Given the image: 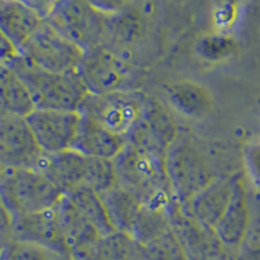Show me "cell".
<instances>
[{"instance_id": "obj_1", "label": "cell", "mask_w": 260, "mask_h": 260, "mask_svg": "<svg viewBox=\"0 0 260 260\" xmlns=\"http://www.w3.org/2000/svg\"><path fill=\"white\" fill-rule=\"evenodd\" d=\"M113 164L117 185L142 204L167 210L177 206L167 175L166 152L127 142Z\"/></svg>"}, {"instance_id": "obj_2", "label": "cell", "mask_w": 260, "mask_h": 260, "mask_svg": "<svg viewBox=\"0 0 260 260\" xmlns=\"http://www.w3.org/2000/svg\"><path fill=\"white\" fill-rule=\"evenodd\" d=\"M8 65L26 86L37 110L78 112L89 94L77 71H46L27 61L21 53Z\"/></svg>"}, {"instance_id": "obj_3", "label": "cell", "mask_w": 260, "mask_h": 260, "mask_svg": "<svg viewBox=\"0 0 260 260\" xmlns=\"http://www.w3.org/2000/svg\"><path fill=\"white\" fill-rule=\"evenodd\" d=\"M37 169L43 172L62 194L83 187L101 194L117 183L112 160L86 156L74 150L45 154Z\"/></svg>"}, {"instance_id": "obj_4", "label": "cell", "mask_w": 260, "mask_h": 260, "mask_svg": "<svg viewBox=\"0 0 260 260\" xmlns=\"http://www.w3.org/2000/svg\"><path fill=\"white\" fill-rule=\"evenodd\" d=\"M62 195L37 168H4L0 173V201L12 219L55 207Z\"/></svg>"}, {"instance_id": "obj_5", "label": "cell", "mask_w": 260, "mask_h": 260, "mask_svg": "<svg viewBox=\"0 0 260 260\" xmlns=\"http://www.w3.org/2000/svg\"><path fill=\"white\" fill-rule=\"evenodd\" d=\"M46 21L83 51L111 43L112 15L102 12L87 0H61Z\"/></svg>"}, {"instance_id": "obj_6", "label": "cell", "mask_w": 260, "mask_h": 260, "mask_svg": "<svg viewBox=\"0 0 260 260\" xmlns=\"http://www.w3.org/2000/svg\"><path fill=\"white\" fill-rule=\"evenodd\" d=\"M167 175L178 206L191 201L215 178L206 159L190 141L178 137L166 152Z\"/></svg>"}, {"instance_id": "obj_7", "label": "cell", "mask_w": 260, "mask_h": 260, "mask_svg": "<svg viewBox=\"0 0 260 260\" xmlns=\"http://www.w3.org/2000/svg\"><path fill=\"white\" fill-rule=\"evenodd\" d=\"M146 99L147 96L132 90L87 94L78 112L127 139L142 118Z\"/></svg>"}, {"instance_id": "obj_8", "label": "cell", "mask_w": 260, "mask_h": 260, "mask_svg": "<svg viewBox=\"0 0 260 260\" xmlns=\"http://www.w3.org/2000/svg\"><path fill=\"white\" fill-rule=\"evenodd\" d=\"M83 52L46 20L20 48L21 56L27 61L51 72L77 71Z\"/></svg>"}, {"instance_id": "obj_9", "label": "cell", "mask_w": 260, "mask_h": 260, "mask_svg": "<svg viewBox=\"0 0 260 260\" xmlns=\"http://www.w3.org/2000/svg\"><path fill=\"white\" fill-rule=\"evenodd\" d=\"M77 73L89 94L127 90L130 81V65L111 47H98L85 51Z\"/></svg>"}, {"instance_id": "obj_10", "label": "cell", "mask_w": 260, "mask_h": 260, "mask_svg": "<svg viewBox=\"0 0 260 260\" xmlns=\"http://www.w3.org/2000/svg\"><path fill=\"white\" fill-rule=\"evenodd\" d=\"M171 226L187 260H229L228 247L215 229L182 212L178 204L172 212Z\"/></svg>"}, {"instance_id": "obj_11", "label": "cell", "mask_w": 260, "mask_h": 260, "mask_svg": "<svg viewBox=\"0 0 260 260\" xmlns=\"http://www.w3.org/2000/svg\"><path fill=\"white\" fill-rule=\"evenodd\" d=\"M26 121L45 154H59L71 150L77 136L81 115L76 111L34 110Z\"/></svg>"}, {"instance_id": "obj_12", "label": "cell", "mask_w": 260, "mask_h": 260, "mask_svg": "<svg viewBox=\"0 0 260 260\" xmlns=\"http://www.w3.org/2000/svg\"><path fill=\"white\" fill-rule=\"evenodd\" d=\"M43 155L26 118L0 120V164L4 168H38Z\"/></svg>"}, {"instance_id": "obj_13", "label": "cell", "mask_w": 260, "mask_h": 260, "mask_svg": "<svg viewBox=\"0 0 260 260\" xmlns=\"http://www.w3.org/2000/svg\"><path fill=\"white\" fill-rule=\"evenodd\" d=\"M57 208L69 254L78 260H90L98 243L104 236L96 225L72 203L67 195H62L57 203Z\"/></svg>"}, {"instance_id": "obj_14", "label": "cell", "mask_w": 260, "mask_h": 260, "mask_svg": "<svg viewBox=\"0 0 260 260\" xmlns=\"http://www.w3.org/2000/svg\"><path fill=\"white\" fill-rule=\"evenodd\" d=\"M13 240L43 246L69 254L60 224L59 208L55 207L12 219Z\"/></svg>"}, {"instance_id": "obj_15", "label": "cell", "mask_w": 260, "mask_h": 260, "mask_svg": "<svg viewBox=\"0 0 260 260\" xmlns=\"http://www.w3.org/2000/svg\"><path fill=\"white\" fill-rule=\"evenodd\" d=\"M178 138L175 120L156 99L147 98L141 121L127 137V142L167 152Z\"/></svg>"}, {"instance_id": "obj_16", "label": "cell", "mask_w": 260, "mask_h": 260, "mask_svg": "<svg viewBox=\"0 0 260 260\" xmlns=\"http://www.w3.org/2000/svg\"><path fill=\"white\" fill-rule=\"evenodd\" d=\"M126 143L127 139L125 137L118 136L91 118L81 115L77 136L71 150L86 156L113 161L124 150Z\"/></svg>"}, {"instance_id": "obj_17", "label": "cell", "mask_w": 260, "mask_h": 260, "mask_svg": "<svg viewBox=\"0 0 260 260\" xmlns=\"http://www.w3.org/2000/svg\"><path fill=\"white\" fill-rule=\"evenodd\" d=\"M250 222L247 192L242 176H234L232 198L221 219L215 225V232L228 248L238 247L245 240Z\"/></svg>"}, {"instance_id": "obj_18", "label": "cell", "mask_w": 260, "mask_h": 260, "mask_svg": "<svg viewBox=\"0 0 260 260\" xmlns=\"http://www.w3.org/2000/svg\"><path fill=\"white\" fill-rule=\"evenodd\" d=\"M234 187V177L213 180L207 187L195 195L186 204L180 206L181 211L198 221L215 228L226 210Z\"/></svg>"}, {"instance_id": "obj_19", "label": "cell", "mask_w": 260, "mask_h": 260, "mask_svg": "<svg viewBox=\"0 0 260 260\" xmlns=\"http://www.w3.org/2000/svg\"><path fill=\"white\" fill-rule=\"evenodd\" d=\"M45 22L38 13L18 0H0V30L18 48Z\"/></svg>"}, {"instance_id": "obj_20", "label": "cell", "mask_w": 260, "mask_h": 260, "mask_svg": "<svg viewBox=\"0 0 260 260\" xmlns=\"http://www.w3.org/2000/svg\"><path fill=\"white\" fill-rule=\"evenodd\" d=\"M99 197L113 228L130 236L142 208V202L117 183L101 192Z\"/></svg>"}, {"instance_id": "obj_21", "label": "cell", "mask_w": 260, "mask_h": 260, "mask_svg": "<svg viewBox=\"0 0 260 260\" xmlns=\"http://www.w3.org/2000/svg\"><path fill=\"white\" fill-rule=\"evenodd\" d=\"M36 110L26 86L8 64L0 65V120L8 116L26 117Z\"/></svg>"}, {"instance_id": "obj_22", "label": "cell", "mask_w": 260, "mask_h": 260, "mask_svg": "<svg viewBox=\"0 0 260 260\" xmlns=\"http://www.w3.org/2000/svg\"><path fill=\"white\" fill-rule=\"evenodd\" d=\"M171 106L181 115L201 118L212 108V95L203 86L190 81H181L168 87Z\"/></svg>"}, {"instance_id": "obj_23", "label": "cell", "mask_w": 260, "mask_h": 260, "mask_svg": "<svg viewBox=\"0 0 260 260\" xmlns=\"http://www.w3.org/2000/svg\"><path fill=\"white\" fill-rule=\"evenodd\" d=\"M137 242L124 232H113L102 237L90 260H136Z\"/></svg>"}, {"instance_id": "obj_24", "label": "cell", "mask_w": 260, "mask_h": 260, "mask_svg": "<svg viewBox=\"0 0 260 260\" xmlns=\"http://www.w3.org/2000/svg\"><path fill=\"white\" fill-rule=\"evenodd\" d=\"M137 248L143 260H187L172 229L150 242L137 243Z\"/></svg>"}, {"instance_id": "obj_25", "label": "cell", "mask_w": 260, "mask_h": 260, "mask_svg": "<svg viewBox=\"0 0 260 260\" xmlns=\"http://www.w3.org/2000/svg\"><path fill=\"white\" fill-rule=\"evenodd\" d=\"M0 260H78L43 246L12 240L0 252Z\"/></svg>"}, {"instance_id": "obj_26", "label": "cell", "mask_w": 260, "mask_h": 260, "mask_svg": "<svg viewBox=\"0 0 260 260\" xmlns=\"http://www.w3.org/2000/svg\"><path fill=\"white\" fill-rule=\"evenodd\" d=\"M87 2L107 15H117L132 8L136 0H87Z\"/></svg>"}, {"instance_id": "obj_27", "label": "cell", "mask_w": 260, "mask_h": 260, "mask_svg": "<svg viewBox=\"0 0 260 260\" xmlns=\"http://www.w3.org/2000/svg\"><path fill=\"white\" fill-rule=\"evenodd\" d=\"M12 240V216L0 201V252Z\"/></svg>"}, {"instance_id": "obj_28", "label": "cell", "mask_w": 260, "mask_h": 260, "mask_svg": "<svg viewBox=\"0 0 260 260\" xmlns=\"http://www.w3.org/2000/svg\"><path fill=\"white\" fill-rule=\"evenodd\" d=\"M20 55L18 48L9 41L2 30H0V65L9 64L13 59Z\"/></svg>"}, {"instance_id": "obj_29", "label": "cell", "mask_w": 260, "mask_h": 260, "mask_svg": "<svg viewBox=\"0 0 260 260\" xmlns=\"http://www.w3.org/2000/svg\"><path fill=\"white\" fill-rule=\"evenodd\" d=\"M61 0H22V3L29 6L41 16L42 18H47L50 13L52 12L53 8L60 3Z\"/></svg>"}, {"instance_id": "obj_30", "label": "cell", "mask_w": 260, "mask_h": 260, "mask_svg": "<svg viewBox=\"0 0 260 260\" xmlns=\"http://www.w3.org/2000/svg\"><path fill=\"white\" fill-rule=\"evenodd\" d=\"M248 168L257 186L260 187V143L254 146L248 155Z\"/></svg>"}, {"instance_id": "obj_31", "label": "cell", "mask_w": 260, "mask_h": 260, "mask_svg": "<svg viewBox=\"0 0 260 260\" xmlns=\"http://www.w3.org/2000/svg\"><path fill=\"white\" fill-rule=\"evenodd\" d=\"M136 260H143V259H142V257H139L138 254H137V259Z\"/></svg>"}]
</instances>
